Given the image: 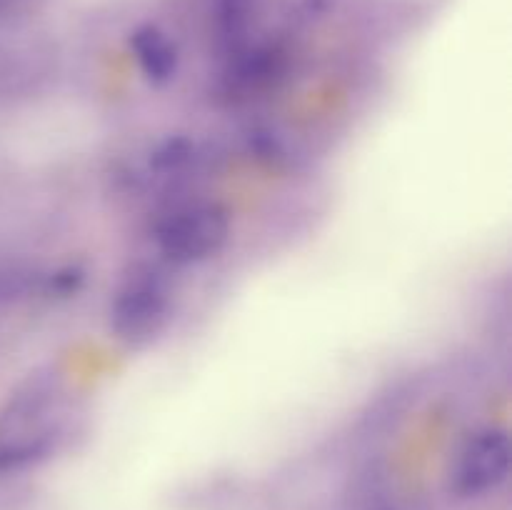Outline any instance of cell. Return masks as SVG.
I'll return each mask as SVG.
<instances>
[{
    "instance_id": "obj_1",
    "label": "cell",
    "mask_w": 512,
    "mask_h": 510,
    "mask_svg": "<svg viewBox=\"0 0 512 510\" xmlns=\"http://www.w3.org/2000/svg\"><path fill=\"white\" fill-rule=\"evenodd\" d=\"M70 395L58 375H30L0 405V473L53 458L68 438Z\"/></svg>"
},
{
    "instance_id": "obj_2",
    "label": "cell",
    "mask_w": 512,
    "mask_h": 510,
    "mask_svg": "<svg viewBox=\"0 0 512 510\" xmlns=\"http://www.w3.org/2000/svg\"><path fill=\"white\" fill-rule=\"evenodd\" d=\"M110 333L128 348H145L173 320V283L158 265L140 263L115 288L108 310Z\"/></svg>"
},
{
    "instance_id": "obj_3",
    "label": "cell",
    "mask_w": 512,
    "mask_h": 510,
    "mask_svg": "<svg viewBox=\"0 0 512 510\" xmlns=\"http://www.w3.org/2000/svg\"><path fill=\"white\" fill-rule=\"evenodd\" d=\"M233 220L218 200H185L173 205L153 230L158 253L170 265H200L218 258L230 243Z\"/></svg>"
},
{
    "instance_id": "obj_4",
    "label": "cell",
    "mask_w": 512,
    "mask_h": 510,
    "mask_svg": "<svg viewBox=\"0 0 512 510\" xmlns=\"http://www.w3.org/2000/svg\"><path fill=\"white\" fill-rule=\"evenodd\" d=\"M512 465L510 435L503 428H480L458 450L450 490L458 498H485L505 485Z\"/></svg>"
},
{
    "instance_id": "obj_5",
    "label": "cell",
    "mask_w": 512,
    "mask_h": 510,
    "mask_svg": "<svg viewBox=\"0 0 512 510\" xmlns=\"http://www.w3.org/2000/svg\"><path fill=\"white\" fill-rule=\"evenodd\" d=\"M288 50L273 40L240 43L228 53V63L220 70L218 93L230 103H245L278 88L288 73Z\"/></svg>"
},
{
    "instance_id": "obj_6",
    "label": "cell",
    "mask_w": 512,
    "mask_h": 510,
    "mask_svg": "<svg viewBox=\"0 0 512 510\" xmlns=\"http://www.w3.org/2000/svg\"><path fill=\"white\" fill-rule=\"evenodd\" d=\"M130 53L143 78L153 85H165L178 75L180 50L173 35L155 23H143L130 33Z\"/></svg>"
},
{
    "instance_id": "obj_7",
    "label": "cell",
    "mask_w": 512,
    "mask_h": 510,
    "mask_svg": "<svg viewBox=\"0 0 512 510\" xmlns=\"http://www.w3.org/2000/svg\"><path fill=\"white\" fill-rule=\"evenodd\" d=\"M255 13H258V0H205L210 33L230 50L245 43V33L255 20Z\"/></svg>"
},
{
    "instance_id": "obj_8",
    "label": "cell",
    "mask_w": 512,
    "mask_h": 510,
    "mask_svg": "<svg viewBox=\"0 0 512 510\" xmlns=\"http://www.w3.org/2000/svg\"><path fill=\"white\" fill-rule=\"evenodd\" d=\"M30 0H0V13H10V10L25 8Z\"/></svg>"
}]
</instances>
